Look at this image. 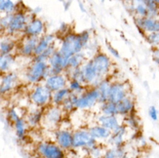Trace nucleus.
<instances>
[{"instance_id":"nucleus-1","label":"nucleus","mask_w":159,"mask_h":158,"mask_svg":"<svg viewBox=\"0 0 159 158\" xmlns=\"http://www.w3.org/2000/svg\"><path fill=\"white\" fill-rule=\"evenodd\" d=\"M91 34L89 30H84L80 33L68 32L61 39L59 51L64 57L70 58L74 54L82 52L89 42Z\"/></svg>"},{"instance_id":"nucleus-2","label":"nucleus","mask_w":159,"mask_h":158,"mask_svg":"<svg viewBox=\"0 0 159 158\" xmlns=\"http://www.w3.org/2000/svg\"><path fill=\"white\" fill-rule=\"evenodd\" d=\"M25 79L29 83L37 84L50 75L49 65L45 61H32L25 70Z\"/></svg>"},{"instance_id":"nucleus-3","label":"nucleus","mask_w":159,"mask_h":158,"mask_svg":"<svg viewBox=\"0 0 159 158\" xmlns=\"http://www.w3.org/2000/svg\"><path fill=\"white\" fill-rule=\"evenodd\" d=\"M30 100L34 106L38 108H43L49 106L52 101V92L48 89L45 84H38L32 89L30 95Z\"/></svg>"},{"instance_id":"nucleus-4","label":"nucleus","mask_w":159,"mask_h":158,"mask_svg":"<svg viewBox=\"0 0 159 158\" xmlns=\"http://www.w3.org/2000/svg\"><path fill=\"white\" fill-rule=\"evenodd\" d=\"M99 98L100 93L97 86H89V88H87L82 94L78 95V99L76 102V105H75V107L77 109H83V111L84 109H90L96 104H98Z\"/></svg>"},{"instance_id":"nucleus-5","label":"nucleus","mask_w":159,"mask_h":158,"mask_svg":"<svg viewBox=\"0 0 159 158\" xmlns=\"http://www.w3.org/2000/svg\"><path fill=\"white\" fill-rule=\"evenodd\" d=\"M97 143L98 141L93 138L89 130L79 129L72 132V148H83L88 150Z\"/></svg>"},{"instance_id":"nucleus-6","label":"nucleus","mask_w":159,"mask_h":158,"mask_svg":"<svg viewBox=\"0 0 159 158\" xmlns=\"http://www.w3.org/2000/svg\"><path fill=\"white\" fill-rule=\"evenodd\" d=\"M37 153L45 158H64L65 150L58 143L51 142H41L36 147Z\"/></svg>"},{"instance_id":"nucleus-7","label":"nucleus","mask_w":159,"mask_h":158,"mask_svg":"<svg viewBox=\"0 0 159 158\" xmlns=\"http://www.w3.org/2000/svg\"><path fill=\"white\" fill-rule=\"evenodd\" d=\"M30 20L27 15L23 11H16L12 14L11 22L9 24L8 29L6 30V34L14 36L15 34L23 32L25 27Z\"/></svg>"},{"instance_id":"nucleus-8","label":"nucleus","mask_w":159,"mask_h":158,"mask_svg":"<svg viewBox=\"0 0 159 158\" xmlns=\"http://www.w3.org/2000/svg\"><path fill=\"white\" fill-rule=\"evenodd\" d=\"M61 114H63V109L61 106L55 105L48 106L43 114L42 122L44 126L49 129L56 128L61 122Z\"/></svg>"},{"instance_id":"nucleus-9","label":"nucleus","mask_w":159,"mask_h":158,"mask_svg":"<svg viewBox=\"0 0 159 158\" xmlns=\"http://www.w3.org/2000/svg\"><path fill=\"white\" fill-rule=\"evenodd\" d=\"M130 95V86L128 83L125 82H112L109 87V92H108V99L107 101H110L117 104L122 99Z\"/></svg>"},{"instance_id":"nucleus-10","label":"nucleus","mask_w":159,"mask_h":158,"mask_svg":"<svg viewBox=\"0 0 159 158\" xmlns=\"http://www.w3.org/2000/svg\"><path fill=\"white\" fill-rule=\"evenodd\" d=\"M93 65L96 67V70L98 72L101 79L106 78L108 74L110 68H111V60L107 54L99 52L92 58Z\"/></svg>"},{"instance_id":"nucleus-11","label":"nucleus","mask_w":159,"mask_h":158,"mask_svg":"<svg viewBox=\"0 0 159 158\" xmlns=\"http://www.w3.org/2000/svg\"><path fill=\"white\" fill-rule=\"evenodd\" d=\"M135 24L143 37H146L147 33L159 31V18L135 17Z\"/></svg>"},{"instance_id":"nucleus-12","label":"nucleus","mask_w":159,"mask_h":158,"mask_svg":"<svg viewBox=\"0 0 159 158\" xmlns=\"http://www.w3.org/2000/svg\"><path fill=\"white\" fill-rule=\"evenodd\" d=\"M49 65V73L51 74H59L63 73L67 66V58L64 57L59 50H56L52 56L47 61Z\"/></svg>"},{"instance_id":"nucleus-13","label":"nucleus","mask_w":159,"mask_h":158,"mask_svg":"<svg viewBox=\"0 0 159 158\" xmlns=\"http://www.w3.org/2000/svg\"><path fill=\"white\" fill-rule=\"evenodd\" d=\"M83 77H84V82L87 86H97L99 84V82L102 80L99 76L98 72L96 70V67L93 65L92 60H89L86 63H84L81 65Z\"/></svg>"},{"instance_id":"nucleus-14","label":"nucleus","mask_w":159,"mask_h":158,"mask_svg":"<svg viewBox=\"0 0 159 158\" xmlns=\"http://www.w3.org/2000/svg\"><path fill=\"white\" fill-rule=\"evenodd\" d=\"M67 82H68V77L66 76V74L63 72L59 74L49 75V76L44 80V84L53 93L55 91L60 90L61 88L66 87Z\"/></svg>"},{"instance_id":"nucleus-15","label":"nucleus","mask_w":159,"mask_h":158,"mask_svg":"<svg viewBox=\"0 0 159 158\" xmlns=\"http://www.w3.org/2000/svg\"><path fill=\"white\" fill-rule=\"evenodd\" d=\"M45 30V25L42 20H40L36 17L31 18L27 22L23 34L25 36H38L40 37L43 35Z\"/></svg>"},{"instance_id":"nucleus-16","label":"nucleus","mask_w":159,"mask_h":158,"mask_svg":"<svg viewBox=\"0 0 159 158\" xmlns=\"http://www.w3.org/2000/svg\"><path fill=\"white\" fill-rule=\"evenodd\" d=\"M38 36H25L24 35L20 46L18 48L19 53L24 57H32L34 55V50L38 43Z\"/></svg>"},{"instance_id":"nucleus-17","label":"nucleus","mask_w":159,"mask_h":158,"mask_svg":"<svg viewBox=\"0 0 159 158\" xmlns=\"http://www.w3.org/2000/svg\"><path fill=\"white\" fill-rule=\"evenodd\" d=\"M18 82V75L15 72H6L0 81V96L9 94L16 87Z\"/></svg>"},{"instance_id":"nucleus-18","label":"nucleus","mask_w":159,"mask_h":158,"mask_svg":"<svg viewBox=\"0 0 159 158\" xmlns=\"http://www.w3.org/2000/svg\"><path fill=\"white\" fill-rule=\"evenodd\" d=\"M56 142L64 150H70L72 148V132L67 129H58L55 132Z\"/></svg>"},{"instance_id":"nucleus-19","label":"nucleus","mask_w":159,"mask_h":158,"mask_svg":"<svg viewBox=\"0 0 159 158\" xmlns=\"http://www.w3.org/2000/svg\"><path fill=\"white\" fill-rule=\"evenodd\" d=\"M116 106H117V114L125 117V116L135 111V101L129 95L124 99H122L119 102H117Z\"/></svg>"},{"instance_id":"nucleus-20","label":"nucleus","mask_w":159,"mask_h":158,"mask_svg":"<svg viewBox=\"0 0 159 158\" xmlns=\"http://www.w3.org/2000/svg\"><path fill=\"white\" fill-rule=\"evenodd\" d=\"M98 123L100 125L106 127L107 129L110 130V131H114L115 129L118 128L121 124L119 123V120L117 118V115H107L102 113L101 115L98 116L97 119Z\"/></svg>"},{"instance_id":"nucleus-21","label":"nucleus","mask_w":159,"mask_h":158,"mask_svg":"<svg viewBox=\"0 0 159 158\" xmlns=\"http://www.w3.org/2000/svg\"><path fill=\"white\" fill-rule=\"evenodd\" d=\"M129 5L135 17H148V0H130Z\"/></svg>"},{"instance_id":"nucleus-22","label":"nucleus","mask_w":159,"mask_h":158,"mask_svg":"<svg viewBox=\"0 0 159 158\" xmlns=\"http://www.w3.org/2000/svg\"><path fill=\"white\" fill-rule=\"evenodd\" d=\"M127 128L125 125H120L117 129L111 132L108 138V142L113 147H122L124 142V136L126 134Z\"/></svg>"},{"instance_id":"nucleus-23","label":"nucleus","mask_w":159,"mask_h":158,"mask_svg":"<svg viewBox=\"0 0 159 158\" xmlns=\"http://www.w3.org/2000/svg\"><path fill=\"white\" fill-rule=\"evenodd\" d=\"M17 47V42L13 39L12 35L6 34V36L0 37V54H12Z\"/></svg>"},{"instance_id":"nucleus-24","label":"nucleus","mask_w":159,"mask_h":158,"mask_svg":"<svg viewBox=\"0 0 159 158\" xmlns=\"http://www.w3.org/2000/svg\"><path fill=\"white\" fill-rule=\"evenodd\" d=\"M88 130H89L90 134L92 135L93 138L96 139L97 141L108 140L110 135H111V131H110V130L107 129L106 127H103V126H102L100 124L91 126Z\"/></svg>"},{"instance_id":"nucleus-25","label":"nucleus","mask_w":159,"mask_h":158,"mask_svg":"<svg viewBox=\"0 0 159 158\" xmlns=\"http://www.w3.org/2000/svg\"><path fill=\"white\" fill-rule=\"evenodd\" d=\"M55 40V35L54 34H43L39 37L38 43L35 47V50H34V55L33 56H36V55L42 53L44 50H46L50 45L54 43Z\"/></svg>"},{"instance_id":"nucleus-26","label":"nucleus","mask_w":159,"mask_h":158,"mask_svg":"<svg viewBox=\"0 0 159 158\" xmlns=\"http://www.w3.org/2000/svg\"><path fill=\"white\" fill-rule=\"evenodd\" d=\"M43 114L44 111L41 109V107L39 109H35L31 112H30L26 116V124L27 126H30V128H35L37 127L41 122H42L43 119Z\"/></svg>"},{"instance_id":"nucleus-27","label":"nucleus","mask_w":159,"mask_h":158,"mask_svg":"<svg viewBox=\"0 0 159 158\" xmlns=\"http://www.w3.org/2000/svg\"><path fill=\"white\" fill-rule=\"evenodd\" d=\"M71 91L70 90L68 87H65V88H61L58 91H55L52 93V101H51V104L55 105V106H61V102H63L68 96L70 95Z\"/></svg>"},{"instance_id":"nucleus-28","label":"nucleus","mask_w":159,"mask_h":158,"mask_svg":"<svg viewBox=\"0 0 159 158\" xmlns=\"http://www.w3.org/2000/svg\"><path fill=\"white\" fill-rule=\"evenodd\" d=\"M110 82L108 79L103 78L102 79L99 84L97 85V88L99 89V93H100V98H99V102L98 104H102L107 101L108 99V92H109V87H110Z\"/></svg>"},{"instance_id":"nucleus-29","label":"nucleus","mask_w":159,"mask_h":158,"mask_svg":"<svg viewBox=\"0 0 159 158\" xmlns=\"http://www.w3.org/2000/svg\"><path fill=\"white\" fill-rule=\"evenodd\" d=\"M14 63H15V57L12 54H8V55L0 54V72L1 73L9 72Z\"/></svg>"},{"instance_id":"nucleus-30","label":"nucleus","mask_w":159,"mask_h":158,"mask_svg":"<svg viewBox=\"0 0 159 158\" xmlns=\"http://www.w3.org/2000/svg\"><path fill=\"white\" fill-rule=\"evenodd\" d=\"M78 99V95L74 94V93H70V95L61 102V105L60 106L61 108L63 109V111L65 112H71L74 109H76L75 107V105H76V102Z\"/></svg>"},{"instance_id":"nucleus-31","label":"nucleus","mask_w":159,"mask_h":158,"mask_svg":"<svg viewBox=\"0 0 159 158\" xmlns=\"http://www.w3.org/2000/svg\"><path fill=\"white\" fill-rule=\"evenodd\" d=\"M84 61H85V56H84V54H83L82 52L72 55V56H70V58H67L66 70H71V68L81 66L83 64H84Z\"/></svg>"},{"instance_id":"nucleus-32","label":"nucleus","mask_w":159,"mask_h":158,"mask_svg":"<svg viewBox=\"0 0 159 158\" xmlns=\"http://www.w3.org/2000/svg\"><path fill=\"white\" fill-rule=\"evenodd\" d=\"M26 121L20 117L19 119H17L15 122H14V128H15V131H16V135L18 137L19 140H23L25 139V130H26Z\"/></svg>"},{"instance_id":"nucleus-33","label":"nucleus","mask_w":159,"mask_h":158,"mask_svg":"<svg viewBox=\"0 0 159 158\" xmlns=\"http://www.w3.org/2000/svg\"><path fill=\"white\" fill-rule=\"evenodd\" d=\"M68 88H70L71 93L80 95L87 89V85L81 83V82H79L78 80L70 79L68 80Z\"/></svg>"},{"instance_id":"nucleus-34","label":"nucleus","mask_w":159,"mask_h":158,"mask_svg":"<svg viewBox=\"0 0 159 158\" xmlns=\"http://www.w3.org/2000/svg\"><path fill=\"white\" fill-rule=\"evenodd\" d=\"M125 156V150L122 147H112L111 148H108L105 151L103 157L106 158H119Z\"/></svg>"},{"instance_id":"nucleus-35","label":"nucleus","mask_w":159,"mask_h":158,"mask_svg":"<svg viewBox=\"0 0 159 158\" xmlns=\"http://www.w3.org/2000/svg\"><path fill=\"white\" fill-rule=\"evenodd\" d=\"M101 112L103 114H107V115H118L117 114V106L116 104L107 101L101 104Z\"/></svg>"},{"instance_id":"nucleus-36","label":"nucleus","mask_w":159,"mask_h":158,"mask_svg":"<svg viewBox=\"0 0 159 158\" xmlns=\"http://www.w3.org/2000/svg\"><path fill=\"white\" fill-rule=\"evenodd\" d=\"M16 11V4L12 0H0V13L12 14Z\"/></svg>"},{"instance_id":"nucleus-37","label":"nucleus","mask_w":159,"mask_h":158,"mask_svg":"<svg viewBox=\"0 0 159 158\" xmlns=\"http://www.w3.org/2000/svg\"><path fill=\"white\" fill-rule=\"evenodd\" d=\"M55 51H56V47H55V45L53 43L52 45H50L49 47H48L46 50H44L42 53L36 55V56H33L32 61H47L48 59L52 56V54Z\"/></svg>"},{"instance_id":"nucleus-38","label":"nucleus","mask_w":159,"mask_h":158,"mask_svg":"<svg viewBox=\"0 0 159 158\" xmlns=\"http://www.w3.org/2000/svg\"><path fill=\"white\" fill-rule=\"evenodd\" d=\"M124 122H125V124L128 127H130L133 130H138L140 127V122H139V120H138L137 115L135 114V111H133L132 113H130L129 115L125 116Z\"/></svg>"},{"instance_id":"nucleus-39","label":"nucleus","mask_w":159,"mask_h":158,"mask_svg":"<svg viewBox=\"0 0 159 158\" xmlns=\"http://www.w3.org/2000/svg\"><path fill=\"white\" fill-rule=\"evenodd\" d=\"M146 39L148 43L152 47H159V31L147 33Z\"/></svg>"},{"instance_id":"nucleus-40","label":"nucleus","mask_w":159,"mask_h":158,"mask_svg":"<svg viewBox=\"0 0 159 158\" xmlns=\"http://www.w3.org/2000/svg\"><path fill=\"white\" fill-rule=\"evenodd\" d=\"M12 14H4L2 17H0V32H6L11 22Z\"/></svg>"},{"instance_id":"nucleus-41","label":"nucleus","mask_w":159,"mask_h":158,"mask_svg":"<svg viewBox=\"0 0 159 158\" xmlns=\"http://www.w3.org/2000/svg\"><path fill=\"white\" fill-rule=\"evenodd\" d=\"M7 118H8V121L10 123H12V124H14V122L20 118V115L18 114L15 107H11L8 111V113H7Z\"/></svg>"},{"instance_id":"nucleus-42","label":"nucleus","mask_w":159,"mask_h":158,"mask_svg":"<svg viewBox=\"0 0 159 158\" xmlns=\"http://www.w3.org/2000/svg\"><path fill=\"white\" fill-rule=\"evenodd\" d=\"M88 153L90 154V156H93V157H101L102 156V147L97 143L94 147H92L91 148H89L88 150Z\"/></svg>"},{"instance_id":"nucleus-43","label":"nucleus","mask_w":159,"mask_h":158,"mask_svg":"<svg viewBox=\"0 0 159 158\" xmlns=\"http://www.w3.org/2000/svg\"><path fill=\"white\" fill-rule=\"evenodd\" d=\"M148 115H149V117L151 120H153V121H157L158 119V111H157V109L155 106H150L149 109H148Z\"/></svg>"},{"instance_id":"nucleus-44","label":"nucleus","mask_w":159,"mask_h":158,"mask_svg":"<svg viewBox=\"0 0 159 158\" xmlns=\"http://www.w3.org/2000/svg\"><path fill=\"white\" fill-rule=\"evenodd\" d=\"M107 50L110 52V54H111L114 58H116V59H120V55H119L118 51H117L116 49H114V48H113L111 45H110V43L107 42Z\"/></svg>"},{"instance_id":"nucleus-45","label":"nucleus","mask_w":159,"mask_h":158,"mask_svg":"<svg viewBox=\"0 0 159 158\" xmlns=\"http://www.w3.org/2000/svg\"><path fill=\"white\" fill-rule=\"evenodd\" d=\"M152 54H153V60H154V61L159 65V47H153Z\"/></svg>"},{"instance_id":"nucleus-46","label":"nucleus","mask_w":159,"mask_h":158,"mask_svg":"<svg viewBox=\"0 0 159 158\" xmlns=\"http://www.w3.org/2000/svg\"><path fill=\"white\" fill-rule=\"evenodd\" d=\"M150 1H152V2H154V3L159 5V0H150Z\"/></svg>"},{"instance_id":"nucleus-47","label":"nucleus","mask_w":159,"mask_h":158,"mask_svg":"<svg viewBox=\"0 0 159 158\" xmlns=\"http://www.w3.org/2000/svg\"><path fill=\"white\" fill-rule=\"evenodd\" d=\"M61 1H64V0H61Z\"/></svg>"}]
</instances>
